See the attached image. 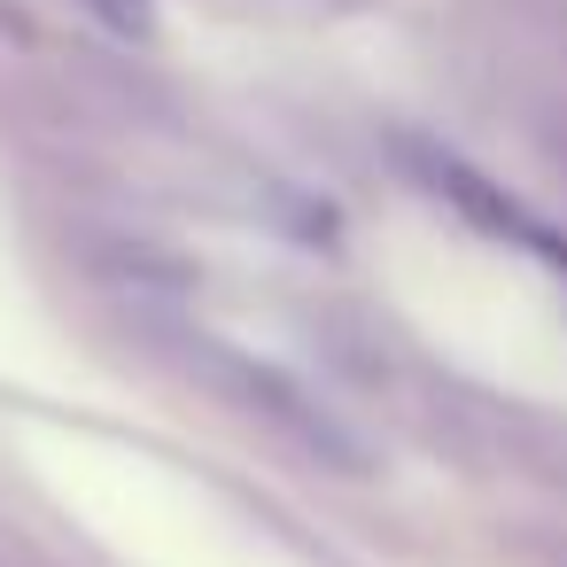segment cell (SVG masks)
Returning a JSON list of instances; mask_svg holds the SVG:
<instances>
[{
    "instance_id": "obj_1",
    "label": "cell",
    "mask_w": 567,
    "mask_h": 567,
    "mask_svg": "<svg viewBox=\"0 0 567 567\" xmlns=\"http://www.w3.org/2000/svg\"><path fill=\"white\" fill-rule=\"evenodd\" d=\"M404 156L420 164V187L427 195H451L474 226H489L497 241H520V249H536V257H551V265H567V241L544 226V218H528L513 195H497L474 164H458V156H443V148H420V141H404Z\"/></svg>"
},
{
    "instance_id": "obj_2",
    "label": "cell",
    "mask_w": 567,
    "mask_h": 567,
    "mask_svg": "<svg viewBox=\"0 0 567 567\" xmlns=\"http://www.w3.org/2000/svg\"><path fill=\"white\" fill-rule=\"evenodd\" d=\"M86 9H94L117 40H148V32H156V0H86Z\"/></svg>"
}]
</instances>
